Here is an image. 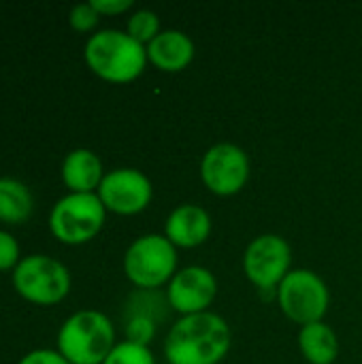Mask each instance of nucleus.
<instances>
[{"mask_svg": "<svg viewBox=\"0 0 362 364\" xmlns=\"http://www.w3.org/2000/svg\"><path fill=\"white\" fill-rule=\"evenodd\" d=\"M201 179L215 196H235L250 179V158L235 143H218L201 160Z\"/></svg>", "mask_w": 362, "mask_h": 364, "instance_id": "1a4fd4ad", "label": "nucleus"}, {"mask_svg": "<svg viewBox=\"0 0 362 364\" xmlns=\"http://www.w3.org/2000/svg\"><path fill=\"white\" fill-rule=\"evenodd\" d=\"M126 32L134 38V41H139L141 45H149L162 30H160V19H158V15L154 13V11H149V9H139V11H134L132 15H130V19H128V26H126Z\"/></svg>", "mask_w": 362, "mask_h": 364, "instance_id": "f3484780", "label": "nucleus"}, {"mask_svg": "<svg viewBox=\"0 0 362 364\" xmlns=\"http://www.w3.org/2000/svg\"><path fill=\"white\" fill-rule=\"evenodd\" d=\"M100 21V15L98 11L92 6V2H81V4H75L68 13V23L75 32H81V34H87V32H94L96 26Z\"/></svg>", "mask_w": 362, "mask_h": 364, "instance_id": "aec40b11", "label": "nucleus"}, {"mask_svg": "<svg viewBox=\"0 0 362 364\" xmlns=\"http://www.w3.org/2000/svg\"><path fill=\"white\" fill-rule=\"evenodd\" d=\"M299 348L309 364H333L339 356V339L324 322H314L301 328Z\"/></svg>", "mask_w": 362, "mask_h": 364, "instance_id": "2eb2a0df", "label": "nucleus"}, {"mask_svg": "<svg viewBox=\"0 0 362 364\" xmlns=\"http://www.w3.org/2000/svg\"><path fill=\"white\" fill-rule=\"evenodd\" d=\"M124 273L139 290H158L177 273V247L164 235H143L124 254Z\"/></svg>", "mask_w": 362, "mask_h": 364, "instance_id": "39448f33", "label": "nucleus"}, {"mask_svg": "<svg viewBox=\"0 0 362 364\" xmlns=\"http://www.w3.org/2000/svg\"><path fill=\"white\" fill-rule=\"evenodd\" d=\"M21 262V250L17 239L9 230H0V273L15 271Z\"/></svg>", "mask_w": 362, "mask_h": 364, "instance_id": "412c9836", "label": "nucleus"}, {"mask_svg": "<svg viewBox=\"0 0 362 364\" xmlns=\"http://www.w3.org/2000/svg\"><path fill=\"white\" fill-rule=\"evenodd\" d=\"M92 6L98 11V15L102 17H115V15H122L126 11H130L134 6L132 0H90Z\"/></svg>", "mask_w": 362, "mask_h": 364, "instance_id": "5701e85b", "label": "nucleus"}, {"mask_svg": "<svg viewBox=\"0 0 362 364\" xmlns=\"http://www.w3.org/2000/svg\"><path fill=\"white\" fill-rule=\"evenodd\" d=\"M34 209V198L28 186L13 177H0V222L19 226L28 222Z\"/></svg>", "mask_w": 362, "mask_h": 364, "instance_id": "dca6fc26", "label": "nucleus"}, {"mask_svg": "<svg viewBox=\"0 0 362 364\" xmlns=\"http://www.w3.org/2000/svg\"><path fill=\"white\" fill-rule=\"evenodd\" d=\"M292 247L280 235L256 237L243 254V271L260 292H275L292 271Z\"/></svg>", "mask_w": 362, "mask_h": 364, "instance_id": "6e6552de", "label": "nucleus"}, {"mask_svg": "<svg viewBox=\"0 0 362 364\" xmlns=\"http://www.w3.org/2000/svg\"><path fill=\"white\" fill-rule=\"evenodd\" d=\"M15 292L38 307H53L62 303L73 286L70 271L55 258L45 254L23 256L11 273Z\"/></svg>", "mask_w": 362, "mask_h": 364, "instance_id": "20e7f679", "label": "nucleus"}, {"mask_svg": "<svg viewBox=\"0 0 362 364\" xmlns=\"http://www.w3.org/2000/svg\"><path fill=\"white\" fill-rule=\"evenodd\" d=\"M83 58L87 68L102 81L124 85L139 79L147 66V47L122 30H98L85 47Z\"/></svg>", "mask_w": 362, "mask_h": 364, "instance_id": "f03ea898", "label": "nucleus"}, {"mask_svg": "<svg viewBox=\"0 0 362 364\" xmlns=\"http://www.w3.org/2000/svg\"><path fill=\"white\" fill-rule=\"evenodd\" d=\"M107 220V209L98 194L62 196L49 213V230L64 245H83L98 237Z\"/></svg>", "mask_w": 362, "mask_h": 364, "instance_id": "423d86ee", "label": "nucleus"}, {"mask_svg": "<svg viewBox=\"0 0 362 364\" xmlns=\"http://www.w3.org/2000/svg\"><path fill=\"white\" fill-rule=\"evenodd\" d=\"M211 235V215L201 205H179L175 207L164 224V237L183 250L203 245Z\"/></svg>", "mask_w": 362, "mask_h": 364, "instance_id": "f8f14e48", "label": "nucleus"}, {"mask_svg": "<svg viewBox=\"0 0 362 364\" xmlns=\"http://www.w3.org/2000/svg\"><path fill=\"white\" fill-rule=\"evenodd\" d=\"M194 43L181 30H162L147 45V62L162 73H179L194 60Z\"/></svg>", "mask_w": 362, "mask_h": 364, "instance_id": "4468645a", "label": "nucleus"}, {"mask_svg": "<svg viewBox=\"0 0 362 364\" xmlns=\"http://www.w3.org/2000/svg\"><path fill=\"white\" fill-rule=\"evenodd\" d=\"M156 328H158V322H154L151 318L130 316V318H126L124 335H126V341L149 348V343H151L154 337H156Z\"/></svg>", "mask_w": 362, "mask_h": 364, "instance_id": "6ab92c4d", "label": "nucleus"}, {"mask_svg": "<svg viewBox=\"0 0 362 364\" xmlns=\"http://www.w3.org/2000/svg\"><path fill=\"white\" fill-rule=\"evenodd\" d=\"M105 175L107 173L102 168L100 158L85 147H77L68 151L60 166L62 183L73 194H96Z\"/></svg>", "mask_w": 362, "mask_h": 364, "instance_id": "ddd939ff", "label": "nucleus"}, {"mask_svg": "<svg viewBox=\"0 0 362 364\" xmlns=\"http://www.w3.org/2000/svg\"><path fill=\"white\" fill-rule=\"evenodd\" d=\"M115 346L113 322L96 309L68 316L58 331V352L70 364H102Z\"/></svg>", "mask_w": 362, "mask_h": 364, "instance_id": "7ed1b4c3", "label": "nucleus"}, {"mask_svg": "<svg viewBox=\"0 0 362 364\" xmlns=\"http://www.w3.org/2000/svg\"><path fill=\"white\" fill-rule=\"evenodd\" d=\"M102 364H156V358L145 346L119 341Z\"/></svg>", "mask_w": 362, "mask_h": 364, "instance_id": "a211bd4d", "label": "nucleus"}, {"mask_svg": "<svg viewBox=\"0 0 362 364\" xmlns=\"http://www.w3.org/2000/svg\"><path fill=\"white\" fill-rule=\"evenodd\" d=\"M96 194L107 213L137 215L149 207L154 186L139 168H113L105 175Z\"/></svg>", "mask_w": 362, "mask_h": 364, "instance_id": "9d476101", "label": "nucleus"}, {"mask_svg": "<svg viewBox=\"0 0 362 364\" xmlns=\"http://www.w3.org/2000/svg\"><path fill=\"white\" fill-rule=\"evenodd\" d=\"M164 294L171 309L181 314V318L205 314L218 294V279L205 267H186L175 273Z\"/></svg>", "mask_w": 362, "mask_h": 364, "instance_id": "9b49d317", "label": "nucleus"}, {"mask_svg": "<svg viewBox=\"0 0 362 364\" xmlns=\"http://www.w3.org/2000/svg\"><path fill=\"white\" fill-rule=\"evenodd\" d=\"M233 343L230 326L218 314L205 311L179 318L166 335L169 364H220Z\"/></svg>", "mask_w": 362, "mask_h": 364, "instance_id": "f257e3e1", "label": "nucleus"}, {"mask_svg": "<svg viewBox=\"0 0 362 364\" xmlns=\"http://www.w3.org/2000/svg\"><path fill=\"white\" fill-rule=\"evenodd\" d=\"M17 364H70L58 350H32Z\"/></svg>", "mask_w": 362, "mask_h": 364, "instance_id": "4be33fe9", "label": "nucleus"}, {"mask_svg": "<svg viewBox=\"0 0 362 364\" xmlns=\"http://www.w3.org/2000/svg\"><path fill=\"white\" fill-rule=\"evenodd\" d=\"M277 303L284 316L303 328L324 320L331 305V292L318 273L309 269H292L277 288Z\"/></svg>", "mask_w": 362, "mask_h": 364, "instance_id": "0eeeda50", "label": "nucleus"}]
</instances>
